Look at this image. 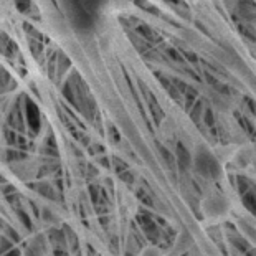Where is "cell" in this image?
<instances>
[{
    "label": "cell",
    "instance_id": "obj_1",
    "mask_svg": "<svg viewBox=\"0 0 256 256\" xmlns=\"http://www.w3.org/2000/svg\"><path fill=\"white\" fill-rule=\"evenodd\" d=\"M195 167L202 175L208 177V179H216L220 175V166L216 159L207 150H200L195 159Z\"/></svg>",
    "mask_w": 256,
    "mask_h": 256
},
{
    "label": "cell",
    "instance_id": "obj_2",
    "mask_svg": "<svg viewBox=\"0 0 256 256\" xmlns=\"http://www.w3.org/2000/svg\"><path fill=\"white\" fill-rule=\"evenodd\" d=\"M175 154H177V164H179V169L180 171H187V169L190 167V164H192L190 152L182 144H179L177 146V152Z\"/></svg>",
    "mask_w": 256,
    "mask_h": 256
},
{
    "label": "cell",
    "instance_id": "obj_3",
    "mask_svg": "<svg viewBox=\"0 0 256 256\" xmlns=\"http://www.w3.org/2000/svg\"><path fill=\"white\" fill-rule=\"evenodd\" d=\"M139 220H141V223H142V227H144V232L147 233V236L150 238L154 243L159 240V230L157 227H155V223L152 222L150 218H144V216H139Z\"/></svg>",
    "mask_w": 256,
    "mask_h": 256
},
{
    "label": "cell",
    "instance_id": "obj_4",
    "mask_svg": "<svg viewBox=\"0 0 256 256\" xmlns=\"http://www.w3.org/2000/svg\"><path fill=\"white\" fill-rule=\"evenodd\" d=\"M3 256H20V253L17 250H12L10 253H7V255H3Z\"/></svg>",
    "mask_w": 256,
    "mask_h": 256
}]
</instances>
